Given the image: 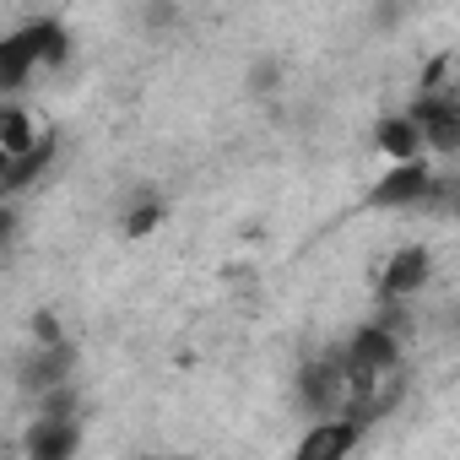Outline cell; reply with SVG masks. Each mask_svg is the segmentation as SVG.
<instances>
[{
  "instance_id": "7a4b0ae2",
  "label": "cell",
  "mask_w": 460,
  "mask_h": 460,
  "mask_svg": "<svg viewBox=\"0 0 460 460\" xmlns=\"http://www.w3.org/2000/svg\"><path fill=\"white\" fill-rule=\"evenodd\" d=\"M298 401H304L314 417H341V401H347L341 352H325V358L304 363V374H298Z\"/></svg>"
},
{
  "instance_id": "3957f363",
  "label": "cell",
  "mask_w": 460,
  "mask_h": 460,
  "mask_svg": "<svg viewBox=\"0 0 460 460\" xmlns=\"http://www.w3.org/2000/svg\"><path fill=\"white\" fill-rule=\"evenodd\" d=\"M406 119L417 125L422 146H433V152H455V146H460V98H455V93H428V98H417V103L406 109Z\"/></svg>"
},
{
  "instance_id": "52a82bcc",
  "label": "cell",
  "mask_w": 460,
  "mask_h": 460,
  "mask_svg": "<svg viewBox=\"0 0 460 460\" xmlns=\"http://www.w3.org/2000/svg\"><path fill=\"white\" fill-rule=\"evenodd\" d=\"M433 168L417 157V163H395L379 184H374V206H428V190H433Z\"/></svg>"
},
{
  "instance_id": "8992f818",
  "label": "cell",
  "mask_w": 460,
  "mask_h": 460,
  "mask_svg": "<svg viewBox=\"0 0 460 460\" xmlns=\"http://www.w3.org/2000/svg\"><path fill=\"white\" fill-rule=\"evenodd\" d=\"M76 449H82V422L76 417H39L22 438L28 460H76Z\"/></svg>"
},
{
  "instance_id": "ba28073f",
  "label": "cell",
  "mask_w": 460,
  "mask_h": 460,
  "mask_svg": "<svg viewBox=\"0 0 460 460\" xmlns=\"http://www.w3.org/2000/svg\"><path fill=\"white\" fill-rule=\"evenodd\" d=\"M71 368H76V347L71 341H60V347H39V352H28V363H22V390H33V395H49V390H60V385H71Z\"/></svg>"
},
{
  "instance_id": "2e32d148",
  "label": "cell",
  "mask_w": 460,
  "mask_h": 460,
  "mask_svg": "<svg viewBox=\"0 0 460 460\" xmlns=\"http://www.w3.org/2000/svg\"><path fill=\"white\" fill-rule=\"evenodd\" d=\"M250 82H255V93H271V82H277V66H261Z\"/></svg>"
},
{
  "instance_id": "277c9868",
  "label": "cell",
  "mask_w": 460,
  "mask_h": 460,
  "mask_svg": "<svg viewBox=\"0 0 460 460\" xmlns=\"http://www.w3.org/2000/svg\"><path fill=\"white\" fill-rule=\"evenodd\" d=\"M395 363H401V341L385 336L379 325H363V331L347 341V352H341L347 385H358V379H379V374H395Z\"/></svg>"
},
{
  "instance_id": "7c38bea8",
  "label": "cell",
  "mask_w": 460,
  "mask_h": 460,
  "mask_svg": "<svg viewBox=\"0 0 460 460\" xmlns=\"http://www.w3.org/2000/svg\"><path fill=\"white\" fill-rule=\"evenodd\" d=\"M49 157H55V136L44 130V136H39V146H33L28 157H17V163H12V173H6V184H0V190H6V195H12V190H22V184H33V179H39V173L49 168Z\"/></svg>"
},
{
  "instance_id": "4fadbf2b",
  "label": "cell",
  "mask_w": 460,
  "mask_h": 460,
  "mask_svg": "<svg viewBox=\"0 0 460 460\" xmlns=\"http://www.w3.org/2000/svg\"><path fill=\"white\" fill-rule=\"evenodd\" d=\"M157 222H163V200H152V195H146V200H136V206H130L125 234H130V239H141V234H152Z\"/></svg>"
},
{
  "instance_id": "5bb4252c",
  "label": "cell",
  "mask_w": 460,
  "mask_h": 460,
  "mask_svg": "<svg viewBox=\"0 0 460 460\" xmlns=\"http://www.w3.org/2000/svg\"><path fill=\"white\" fill-rule=\"evenodd\" d=\"M33 336H39L44 347H60V341H66V336H60V325H55V314H39V320H33Z\"/></svg>"
},
{
  "instance_id": "8fae6325",
  "label": "cell",
  "mask_w": 460,
  "mask_h": 460,
  "mask_svg": "<svg viewBox=\"0 0 460 460\" xmlns=\"http://www.w3.org/2000/svg\"><path fill=\"white\" fill-rule=\"evenodd\" d=\"M39 125H33V114L28 109H17V103H0V152H6L12 163L17 157H28L33 146H39Z\"/></svg>"
},
{
  "instance_id": "30bf717a",
  "label": "cell",
  "mask_w": 460,
  "mask_h": 460,
  "mask_svg": "<svg viewBox=\"0 0 460 460\" xmlns=\"http://www.w3.org/2000/svg\"><path fill=\"white\" fill-rule=\"evenodd\" d=\"M374 146H379L390 163H417V157H422V136H417V125H411L406 114L379 119V125H374Z\"/></svg>"
},
{
  "instance_id": "9a60e30c",
  "label": "cell",
  "mask_w": 460,
  "mask_h": 460,
  "mask_svg": "<svg viewBox=\"0 0 460 460\" xmlns=\"http://www.w3.org/2000/svg\"><path fill=\"white\" fill-rule=\"evenodd\" d=\"M163 22H173V6H146V28H163Z\"/></svg>"
},
{
  "instance_id": "9c48e42d",
  "label": "cell",
  "mask_w": 460,
  "mask_h": 460,
  "mask_svg": "<svg viewBox=\"0 0 460 460\" xmlns=\"http://www.w3.org/2000/svg\"><path fill=\"white\" fill-rule=\"evenodd\" d=\"M358 438H363L358 422H347V417H325L320 428L304 433V444L293 449V460H347V455L358 449Z\"/></svg>"
},
{
  "instance_id": "6da1fadb",
  "label": "cell",
  "mask_w": 460,
  "mask_h": 460,
  "mask_svg": "<svg viewBox=\"0 0 460 460\" xmlns=\"http://www.w3.org/2000/svg\"><path fill=\"white\" fill-rule=\"evenodd\" d=\"M66 55H71V33L55 17H39V22L6 33L0 39V93H17L44 66H66Z\"/></svg>"
},
{
  "instance_id": "5b68a950",
  "label": "cell",
  "mask_w": 460,
  "mask_h": 460,
  "mask_svg": "<svg viewBox=\"0 0 460 460\" xmlns=\"http://www.w3.org/2000/svg\"><path fill=\"white\" fill-rule=\"evenodd\" d=\"M428 277H433V255H428L422 244H406V250H395V255L385 261L379 293H385V304H401V298H417V293L428 288Z\"/></svg>"
}]
</instances>
